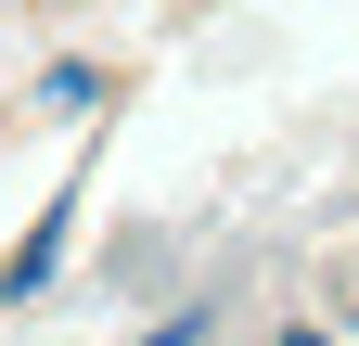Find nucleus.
<instances>
[{"label": "nucleus", "mask_w": 359, "mask_h": 346, "mask_svg": "<svg viewBox=\"0 0 359 346\" xmlns=\"http://www.w3.org/2000/svg\"><path fill=\"white\" fill-rule=\"evenodd\" d=\"M65 244H77V205H52V219H39V231L13 244V270H0V295H39V282L65 270Z\"/></svg>", "instance_id": "nucleus-1"}, {"label": "nucleus", "mask_w": 359, "mask_h": 346, "mask_svg": "<svg viewBox=\"0 0 359 346\" xmlns=\"http://www.w3.org/2000/svg\"><path fill=\"white\" fill-rule=\"evenodd\" d=\"M90 90H103V64H77V52H65V64H39V103H52V116L90 103Z\"/></svg>", "instance_id": "nucleus-2"}, {"label": "nucleus", "mask_w": 359, "mask_h": 346, "mask_svg": "<svg viewBox=\"0 0 359 346\" xmlns=\"http://www.w3.org/2000/svg\"><path fill=\"white\" fill-rule=\"evenodd\" d=\"M128 346H205V308H167L154 333H128Z\"/></svg>", "instance_id": "nucleus-3"}, {"label": "nucleus", "mask_w": 359, "mask_h": 346, "mask_svg": "<svg viewBox=\"0 0 359 346\" xmlns=\"http://www.w3.org/2000/svg\"><path fill=\"white\" fill-rule=\"evenodd\" d=\"M283 346H321V333H283Z\"/></svg>", "instance_id": "nucleus-4"}]
</instances>
